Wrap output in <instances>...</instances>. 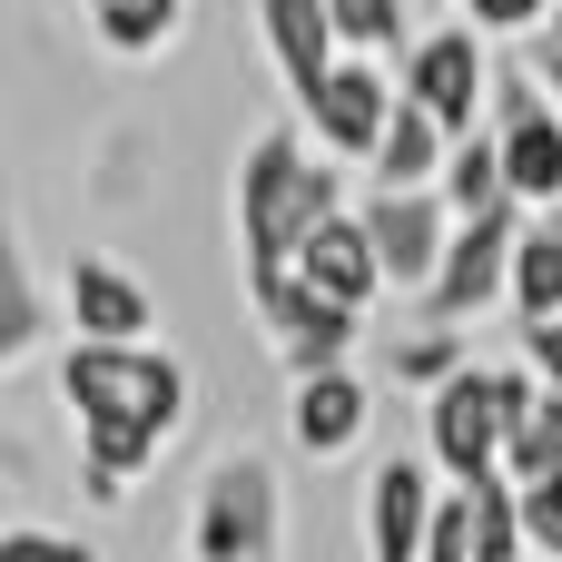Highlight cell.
<instances>
[{
  "instance_id": "6da1fadb",
  "label": "cell",
  "mask_w": 562,
  "mask_h": 562,
  "mask_svg": "<svg viewBox=\"0 0 562 562\" xmlns=\"http://www.w3.org/2000/svg\"><path fill=\"white\" fill-rule=\"evenodd\" d=\"M336 207H346V178L326 158H306L296 128L247 138V158H237V247H247V267H286Z\"/></svg>"
},
{
  "instance_id": "836d02e7",
  "label": "cell",
  "mask_w": 562,
  "mask_h": 562,
  "mask_svg": "<svg viewBox=\"0 0 562 562\" xmlns=\"http://www.w3.org/2000/svg\"><path fill=\"white\" fill-rule=\"evenodd\" d=\"M0 464H20V454H10V435H0Z\"/></svg>"
},
{
  "instance_id": "83f0119b",
  "label": "cell",
  "mask_w": 562,
  "mask_h": 562,
  "mask_svg": "<svg viewBox=\"0 0 562 562\" xmlns=\"http://www.w3.org/2000/svg\"><path fill=\"white\" fill-rule=\"evenodd\" d=\"M464 20L474 30H504V40H533L553 20V0H464Z\"/></svg>"
},
{
  "instance_id": "ffe728a7",
  "label": "cell",
  "mask_w": 562,
  "mask_h": 562,
  "mask_svg": "<svg viewBox=\"0 0 562 562\" xmlns=\"http://www.w3.org/2000/svg\"><path fill=\"white\" fill-rule=\"evenodd\" d=\"M504 306H514L524 326H533V316H562V227H524V237H514Z\"/></svg>"
},
{
  "instance_id": "603a6c76",
  "label": "cell",
  "mask_w": 562,
  "mask_h": 562,
  "mask_svg": "<svg viewBox=\"0 0 562 562\" xmlns=\"http://www.w3.org/2000/svg\"><path fill=\"white\" fill-rule=\"evenodd\" d=\"M464 514H474V562H524V494L504 474L464 484Z\"/></svg>"
},
{
  "instance_id": "2e32d148",
  "label": "cell",
  "mask_w": 562,
  "mask_h": 562,
  "mask_svg": "<svg viewBox=\"0 0 562 562\" xmlns=\"http://www.w3.org/2000/svg\"><path fill=\"white\" fill-rule=\"evenodd\" d=\"M445 128L425 119V109H385V128H375V148H366V188H435V168H445Z\"/></svg>"
},
{
  "instance_id": "1f68e13d",
  "label": "cell",
  "mask_w": 562,
  "mask_h": 562,
  "mask_svg": "<svg viewBox=\"0 0 562 562\" xmlns=\"http://www.w3.org/2000/svg\"><path fill=\"white\" fill-rule=\"evenodd\" d=\"M543 40H562V0H553V20H543Z\"/></svg>"
},
{
  "instance_id": "4fadbf2b",
  "label": "cell",
  "mask_w": 562,
  "mask_h": 562,
  "mask_svg": "<svg viewBox=\"0 0 562 562\" xmlns=\"http://www.w3.org/2000/svg\"><path fill=\"white\" fill-rule=\"evenodd\" d=\"M366 425H375V395H366L356 366L296 375V395H286V435H296V454H316V464H326V454H356Z\"/></svg>"
},
{
  "instance_id": "e0dca14e",
  "label": "cell",
  "mask_w": 562,
  "mask_h": 562,
  "mask_svg": "<svg viewBox=\"0 0 562 562\" xmlns=\"http://www.w3.org/2000/svg\"><path fill=\"white\" fill-rule=\"evenodd\" d=\"M158 445H168V435H148L138 415H89V425H79V454H89V464H79V484H89L99 504H119V494L158 464Z\"/></svg>"
},
{
  "instance_id": "52a82bcc",
  "label": "cell",
  "mask_w": 562,
  "mask_h": 562,
  "mask_svg": "<svg viewBox=\"0 0 562 562\" xmlns=\"http://www.w3.org/2000/svg\"><path fill=\"white\" fill-rule=\"evenodd\" d=\"M247 306H257V326H267V346H277V366H286V375L356 366V326H366V316L326 306L296 267H247Z\"/></svg>"
},
{
  "instance_id": "7a4b0ae2",
  "label": "cell",
  "mask_w": 562,
  "mask_h": 562,
  "mask_svg": "<svg viewBox=\"0 0 562 562\" xmlns=\"http://www.w3.org/2000/svg\"><path fill=\"white\" fill-rule=\"evenodd\" d=\"M543 385L524 366H454L435 395H425V454L445 464V484H484L504 474V425L533 405Z\"/></svg>"
},
{
  "instance_id": "8fae6325",
  "label": "cell",
  "mask_w": 562,
  "mask_h": 562,
  "mask_svg": "<svg viewBox=\"0 0 562 562\" xmlns=\"http://www.w3.org/2000/svg\"><path fill=\"white\" fill-rule=\"evenodd\" d=\"M435 464H415V454H385L375 474H366V562H425V524H435Z\"/></svg>"
},
{
  "instance_id": "f546056e",
  "label": "cell",
  "mask_w": 562,
  "mask_h": 562,
  "mask_svg": "<svg viewBox=\"0 0 562 562\" xmlns=\"http://www.w3.org/2000/svg\"><path fill=\"white\" fill-rule=\"evenodd\" d=\"M0 562H99L79 533H0Z\"/></svg>"
},
{
  "instance_id": "7c38bea8",
  "label": "cell",
  "mask_w": 562,
  "mask_h": 562,
  "mask_svg": "<svg viewBox=\"0 0 562 562\" xmlns=\"http://www.w3.org/2000/svg\"><path fill=\"white\" fill-rule=\"evenodd\" d=\"M385 109H395V79H385L366 49H346V59L326 69V89L306 99V138H316L326 158H366L375 128H385Z\"/></svg>"
},
{
  "instance_id": "4dcf8cb0",
  "label": "cell",
  "mask_w": 562,
  "mask_h": 562,
  "mask_svg": "<svg viewBox=\"0 0 562 562\" xmlns=\"http://www.w3.org/2000/svg\"><path fill=\"white\" fill-rule=\"evenodd\" d=\"M524 79L543 89V109L562 119V40H524Z\"/></svg>"
},
{
  "instance_id": "f1b7e54d",
  "label": "cell",
  "mask_w": 562,
  "mask_h": 562,
  "mask_svg": "<svg viewBox=\"0 0 562 562\" xmlns=\"http://www.w3.org/2000/svg\"><path fill=\"white\" fill-rule=\"evenodd\" d=\"M524 375H533L543 395H562V316H533V326H524Z\"/></svg>"
},
{
  "instance_id": "277c9868",
  "label": "cell",
  "mask_w": 562,
  "mask_h": 562,
  "mask_svg": "<svg viewBox=\"0 0 562 562\" xmlns=\"http://www.w3.org/2000/svg\"><path fill=\"white\" fill-rule=\"evenodd\" d=\"M277 543H286L277 464H267V454H227V464H207L198 514H188V553H198V562H277Z\"/></svg>"
},
{
  "instance_id": "9a60e30c",
  "label": "cell",
  "mask_w": 562,
  "mask_h": 562,
  "mask_svg": "<svg viewBox=\"0 0 562 562\" xmlns=\"http://www.w3.org/2000/svg\"><path fill=\"white\" fill-rule=\"evenodd\" d=\"M286 267H296V277H306L326 306H346V316H366V306L385 296V267H375V247H366L356 207H336V217H326V227H316V237H306Z\"/></svg>"
},
{
  "instance_id": "484cf974",
  "label": "cell",
  "mask_w": 562,
  "mask_h": 562,
  "mask_svg": "<svg viewBox=\"0 0 562 562\" xmlns=\"http://www.w3.org/2000/svg\"><path fill=\"white\" fill-rule=\"evenodd\" d=\"M425 562H474V514H464V484L435 494V524H425Z\"/></svg>"
},
{
  "instance_id": "3957f363",
  "label": "cell",
  "mask_w": 562,
  "mask_h": 562,
  "mask_svg": "<svg viewBox=\"0 0 562 562\" xmlns=\"http://www.w3.org/2000/svg\"><path fill=\"white\" fill-rule=\"evenodd\" d=\"M59 395H69L79 425L89 415H138L148 435H168L188 415V366L158 356V346H69L59 356Z\"/></svg>"
},
{
  "instance_id": "5bb4252c",
  "label": "cell",
  "mask_w": 562,
  "mask_h": 562,
  "mask_svg": "<svg viewBox=\"0 0 562 562\" xmlns=\"http://www.w3.org/2000/svg\"><path fill=\"white\" fill-rule=\"evenodd\" d=\"M257 49H267V69L286 79V99H296V109H306V99L326 89V69L346 59V49H336L326 0H257Z\"/></svg>"
},
{
  "instance_id": "7402d4cb",
  "label": "cell",
  "mask_w": 562,
  "mask_h": 562,
  "mask_svg": "<svg viewBox=\"0 0 562 562\" xmlns=\"http://www.w3.org/2000/svg\"><path fill=\"white\" fill-rule=\"evenodd\" d=\"M562 474V395H533L504 425V484H553Z\"/></svg>"
},
{
  "instance_id": "44dd1931",
  "label": "cell",
  "mask_w": 562,
  "mask_h": 562,
  "mask_svg": "<svg viewBox=\"0 0 562 562\" xmlns=\"http://www.w3.org/2000/svg\"><path fill=\"white\" fill-rule=\"evenodd\" d=\"M89 30L109 59H158L178 40V0H89Z\"/></svg>"
},
{
  "instance_id": "ba28073f",
  "label": "cell",
  "mask_w": 562,
  "mask_h": 562,
  "mask_svg": "<svg viewBox=\"0 0 562 562\" xmlns=\"http://www.w3.org/2000/svg\"><path fill=\"white\" fill-rule=\"evenodd\" d=\"M494 158H504V198L514 207H553L562 198V119L543 109V89L524 79V59L494 79Z\"/></svg>"
},
{
  "instance_id": "9c48e42d",
  "label": "cell",
  "mask_w": 562,
  "mask_h": 562,
  "mask_svg": "<svg viewBox=\"0 0 562 562\" xmlns=\"http://www.w3.org/2000/svg\"><path fill=\"white\" fill-rule=\"evenodd\" d=\"M356 227H366L385 286H425L435 257H445V237H454V217H445L435 188H366V198H356Z\"/></svg>"
},
{
  "instance_id": "4316f807",
  "label": "cell",
  "mask_w": 562,
  "mask_h": 562,
  "mask_svg": "<svg viewBox=\"0 0 562 562\" xmlns=\"http://www.w3.org/2000/svg\"><path fill=\"white\" fill-rule=\"evenodd\" d=\"M514 494H524V553L562 562V474L553 484H514Z\"/></svg>"
},
{
  "instance_id": "8992f818",
  "label": "cell",
  "mask_w": 562,
  "mask_h": 562,
  "mask_svg": "<svg viewBox=\"0 0 562 562\" xmlns=\"http://www.w3.org/2000/svg\"><path fill=\"white\" fill-rule=\"evenodd\" d=\"M514 237H524V207H484V217H454L435 277L415 286L425 296V326H474L484 306H504V277H514Z\"/></svg>"
},
{
  "instance_id": "d6986e66",
  "label": "cell",
  "mask_w": 562,
  "mask_h": 562,
  "mask_svg": "<svg viewBox=\"0 0 562 562\" xmlns=\"http://www.w3.org/2000/svg\"><path fill=\"white\" fill-rule=\"evenodd\" d=\"M435 198H445V217H484V207H514V198H504V158H494V128H474V138H454V148H445V168H435Z\"/></svg>"
},
{
  "instance_id": "cb8c5ba5",
  "label": "cell",
  "mask_w": 562,
  "mask_h": 562,
  "mask_svg": "<svg viewBox=\"0 0 562 562\" xmlns=\"http://www.w3.org/2000/svg\"><path fill=\"white\" fill-rule=\"evenodd\" d=\"M326 20H336V49H405L415 40V20H405V0H326Z\"/></svg>"
},
{
  "instance_id": "d6a6232c",
  "label": "cell",
  "mask_w": 562,
  "mask_h": 562,
  "mask_svg": "<svg viewBox=\"0 0 562 562\" xmlns=\"http://www.w3.org/2000/svg\"><path fill=\"white\" fill-rule=\"evenodd\" d=\"M543 227H562V198H553V207H543Z\"/></svg>"
},
{
  "instance_id": "30bf717a",
  "label": "cell",
  "mask_w": 562,
  "mask_h": 562,
  "mask_svg": "<svg viewBox=\"0 0 562 562\" xmlns=\"http://www.w3.org/2000/svg\"><path fill=\"white\" fill-rule=\"evenodd\" d=\"M59 306H69V326H79V346H148V326H158V296L119 267V257H69V277H59Z\"/></svg>"
},
{
  "instance_id": "5b68a950",
  "label": "cell",
  "mask_w": 562,
  "mask_h": 562,
  "mask_svg": "<svg viewBox=\"0 0 562 562\" xmlns=\"http://www.w3.org/2000/svg\"><path fill=\"white\" fill-rule=\"evenodd\" d=\"M395 99H405V109H425L445 138H474V128H484V109H494L484 30H474V20L415 30V40H405V69H395Z\"/></svg>"
},
{
  "instance_id": "d4e9b609",
  "label": "cell",
  "mask_w": 562,
  "mask_h": 562,
  "mask_svg": "<svg viewBox=\"0 0 562 562\" xmlns=\"http://www.w3.org/2000/svg\"><path fill=\"white\" fill-rule=\"evenodd\" d=\"M454 366H464V336H454V326H425V336H405V346H395V375H405L415 395H435Z\"/></svg>"
},
{
  "instance_id": "ac0fdd59",
  "label": "cell",
  "mask_w": 562,
  "mask_h": 562,
  "mask_svg": "<svg viewBox=\"0 0 562 562\" xmlns=\"http://www.w3.org/2000/svg\"><path fill=\"white\" fill-rule=\"evenodd\" d=\"M40 336H49V296H40V277H30V257H20V227H10V207H0V366H20Z\"/></svg>"
}]
</instances>
